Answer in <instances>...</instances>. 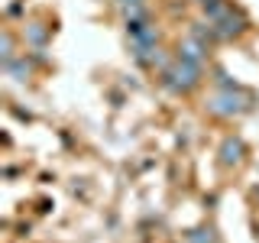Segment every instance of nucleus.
Masks as SVG:
<instances>
[{"mask_svg": "<svg viewBox=\"0 0 259 243\" xmlns=\"http://www.w3.org/2000/svg\"><path fill=\"white\" fill-rule=\"evenodd\" d=\"M201 81V65H191V62H182L178 59L172 68L162 71V85L168 88V91H191L194 85Z\"/></svg>", "mask_w": 259, "mask_h": 243, "instance_id": "obj_2", "label": "nucleus"}, {"mask_svg": "<svg viewBox=\"0 0 259 243\" xmlns=\"http://www.w3.org/2000/svg\"><path fill=\"white\" fill-rule=\"evenodd\" d=\"M201 7H204V16H207V23H217V20H224L227 13L233 10L227 0H201Z\"/></svg>", "mask_w": 259, "mask_h": 243, "instance_id": "obj_5", "label": "nucleus"}, {"mask_svg": "<svg viewBox=\"0 0 259 243\" xmlns=\"http://www.w3.org/2000/svg\"><path fill=\"white\" fill-rule=\"evenodd\" d=\"M204 55H207V43H201V39L188 36V39H182V43H178V59H182V62L201 65V62H204Z\"/></svg>", "mask_w": 259, "mask_h": 243, "instance_id": "obj_4", "label": "nucleus"}, {"mask_svg": "<svg viewBox=\"0 0 259 243\" xmlns=\"http://www.w3.org/2000/svg\"><path fill=\"white\" fill-rule=\"evenodd\" d=\"M214 29H217V39H233V36H240V32L246 29V16L237 13V10H230L224 20L214 23Z\"/></svg>", "mask_w": 259, "mask_h": 243, "instance_id": "obj_3", "label": "nucleus"}, {"mask_svg": "<svg viewBox=\"0 0 259 243\" xmlns=\"http://www.w3.org/2000/svg\"><path fill=\"white\" fill-rule=\"evenodd\" d=\"M0 49H4V62L13 59V36L10 32H4V39H0Z\"/></svg>", "mask_w": 259, "mask_h": 243, "instance_id": "obj_8", "label": "nucleus"}, {"mask_svg": "<svg viewBox=\"0 0 259 243\" xmlns=\"http://www.w3.org/2000/svg\"><path fill=\"white\" fill-rule=\"evenodd\" d=\"M240 159H243V143L240 140H224V146H221V162H224V166H237Z\"/></svg>", "mask_w": 259, "mask_h": 243, "instance_id": "obj_6", "label": "nucleus"}, {"mask_svg": "<svg viewBox=\"0 0 259 243\" xmlns=\"http://www.w3.org/2000/svg\"><path fill=\"white\" fill-rule=\"evenodd\" d=\"M26 32H29V39H32L36 46H42V43H46V36H49V32H46L42 26H36V23H32V26H29Z\"/></svg>", "mask_w": 259, "mask_h": 243, "instance_id": "obj_9", "label": "nucleus"}, {"mask_svg": "<svg viewBox=\"0 0 259 243\" xmlns=\"http://www.w3.org/2000/svg\"><path fill=\"white\" fill-rule=\"evenodd\" d=\"M4 71H7V75H13L16 81H23V78L29 75V65H26V62H13V59H10V62H4Z\"/></svg>", "mask_w": 259, "mask_h": 243, "instance_id": "obj_7", "label": "nucleus"}, {"mask_svg": "<svg viewBox=\"0 0 259 243\" xmlns=\"http://www.w3.org/2000/svg\"><path fill=\"white\" fill-rule=\"evenodd\" d=\"M249 107H253V97L243 94L240 88H233V91H221V94H214L207 101V110L214 113V117H237V113L249 110Z\"/></svg>", "mask_w": 259, "mask_h": 243, "instance_id": "obj_1", "label": "nucleus"}, {"mask_svg": "<svg viewBox=\"0 0 259 243\" xmlns=\"http://www.w3.org/2000/svg\"><path fill=\"white\" fill-rule=\"evenodd\" d=\"M120 10H130V7H143V0H117Z\"/></svg>", "mask_w": 259, "mask_h": 243, "instance_id": "obj_10", "label": "nucleus"}]
</instances>
